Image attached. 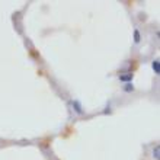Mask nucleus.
<instances>
[{
  "instance_id": "f257e3e1",
  "label": "nucleus",
  "mask_w": 160,
  "mask_h": 160,
  "mask_svg": "<svg viewBox=\"0 0 160 160\" xmlns=\"http://www.w3.org/2000/svg\"><path fill=\"white\" fill-rule=\"evenodd\" d=\"M72 105H73V108H74V111H76L77 114H79V115H83L84 111H83V108H82V105H80L79 101H73Z\"/></svg>"
},
{
  "instance_id": "f03ea898",
  "label": "nucleus",
  "mask_w": 160,
  "mask_h": 160,
  "mask_svg": "<svg viewBox=\"0 0 160 160\" xmlns=\"http://www.w3.org/2000/svg\"><path fill=\"white\" fill-rule=\"evenodd\" d=\"M132 76H134L132 73H125V74H121V76H119V80H121V82H131Z\"/></svg>"
},
{
  "instance_id": "7ed1b4c3",
  "label": "nucleus",
  "mask_w": 160,
  "mask_h": 160,
  "mask_svg": "<svg viewBox=\"0 0 160 160\" xmlns=\"http://www.w3.org/2000/svg\"><path fill=\"white\" fill-rule=\"evenodd\" d=\"M152 67H153V70L156 72V74H160V61L159 60H154V61H153Z\"/></svg>"
},
{
  "instance_id": "20e7f679",
  "label": "nucleus",
  "mask_w": 160,
  "mask_h": 160,
  "mask_svg": "<svg viewBox=\"0 0 160 160\" xmlns=\"http://www.w3.org/2000/svg\"><path fill=\"white\" fill-rule=\"evenodd\" d=\"M153 157L156 160L160 159V146H156V147H154V150H153Z\"/></svg>"
},
{
  "instance_id": "39448f33",
  "label": "nucleus",
  "mask_w": 160,
  "mask_h": 160,
  "mask_svg": "<svg viewBox=\"0 0 160 160\" xmlns=\"http://www.w3.org/2000/svg\"><path fill=\"white\" fill-rule=\"evenodd\" d=\"M140 41H141V35H140L138 29H135L134 31V42H135V44H138Z\"/></svg>"
},
{
  "instance_id": "423d86ee",
  "label": "nucleus",
  "mask_w": 160,
  "mask_h": 160,
  "mask_svg": "<svg viewBox=\"0 0 160 160\" xmlns=\"http://www.w3.org/2000/svg\"><path fill=\"white\" fill-rule=\"evenodd\" d=\"M124 90H125V92H132V90H134V86L131 83H127L125 86H124Z\"/></svg>"
}]
</instances>
